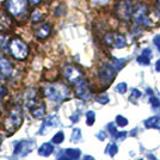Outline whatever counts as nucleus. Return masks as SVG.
<instances>
[{
	"label": "nucleus",
	"instance_id": "38",
	"mask_svg": "<svg viewBox=\"0 0 160 160\" xmlns=\"http://www.w3.org/2000/svg\"><path fill=\"white\" fill-rule=\"evenodd\" d=\"M58 160H71V159H69L66 154H65V155H60V157L58 158Z\"/></svg>",
	"mask_w": 160,
	"mask_h": 160
},
{
	"label": "nucleus",
	"instance_id": "17",
	"mask_svg": "<svg viewBox=\"0 0 160 160\" xmlns=\"http://www.w3.org/2000/svg\"><path fill=\"white\" fill-rule=\"evenodd\" d=\"M58 124V118L55 117V116H50V117H48L47 120L44 121V124H43V127H41L42 129L40 130V134H43L44 133V129H47V128H53L55 127Z\"/></svg>",
	"mask_w": 160,
	"mask_h": 160
},
{
	"label": "nucleus",
	"instance_id": "15",
	"mask_svg": "<svg viewBox=\"0 0 160 160\" xmlns=\"http://www.w3.org/2000/svg\"><path fill=\"white\" fill-rule=\"evenodd\" d=\"M12 20L5 12H0V30H7L11 27Z\"/></svg>",
	"mask_w": 160,
	"mask_h": 160
},
{
	"label": "nucleus",
	"instance_id": "12",
	"mask_svg": "<svg viewBox=\"0 0 160 160\" xmlns=\"http://www.w3.org/2000/svg\"><path fill=\"white\" fill-rule=\"evenodd\" d=\"M152 55H153V54H152V50H151L149 48H145V49L142 50L141 55L138 56L136 61H138V63H140L142 66H148V65L151 63Z\"/></svg>",
	"mask_w": 160,
	"mask_h": 160
},
{
	"label": "nucleus",
	"instance_id": "19",
	"mask_svg": "<svg viewBox=\"0 0 160 160\" xmlns=\"http://www.w3.org/2000/svg\"><path fill=\"white\" fill-rule=\"evenodd\" d=\"M127 63V60L126 59H113L112 60V66L115 67L116 71H121L124 65Z\"/></svg>",
	"mask_w": 160,
	"mask_h": 160
},
{
	"label": "nucleus",
	"instance_id": "9",
	"mask_svg": "<svg viewBox=\"0 0 160 160\" xmlns=\"http://www.w3.org/2000/svg\"><path fill=\"white\" fill-rule=\"evenodd\" d=\"M22 122H23V116L18 111H16V112H12V115L6 120L5 126H6L7 130L14 132V130H17L20 127Z\"/></svg>",
	"mask_w": 160,
	"mask_h": 160
},
{
	"label": "nucleus",
	"instance_id": "13",
	"mask_svg": "<svg viewBox=\"0 0 160 160\" xmlns=\"http://www.w3.org/2000/svg\"><path fill=\"white\" fill-rule=\"evenodd\" d=\"M145 127L147 129H160V117L153 116L145 121Z\"/></svg>",
	"mask_w": 160,
	"mask_h": 160
},
{
	"label": "nucleus",
	"instance_id": "42",
	"mask_svg": "<svg viewBox=\"0 0 160 160\" xmlns=\"http://www.w3.org/2000/svg\"><path fill=\"white\" fill-rule=\"evenodd\" d=\"M85 160H94V159L92 157H90V155H86V157H85Z\"/></svg>",
	"mask_w": 160,
	"mask_h": 160
},
{
	"label": "nucleus",
	"instance_id": "32",
	"mask_svg": "<svg viewBox=\"0 0 160 160\" xmlns=\"http://www.w3.org/2000/svg\"><path fill=\"white\" fill-rule=\"evenodd\" d=\"M93 5H97V6H103V5H107L110 0H90Z\"/></svg>",
	"mask_w": 160,
	"mask_h": 160
},
{
	"label": "nucleus",
	"instance_id": "37",
	"mask_svg": "<svg viewBox=\"0 0 160 160\" xmlns=\"http://www.w3.org/2000/svg\"><path fill=\"white\" fill-rule=\"evenodd\" d=\"M155 71H157V72H160V59L157 61V63H155Z\"/></svg>",
	"mask_w": 160,
	"mask_h": 160
},
{
	"label": "nucleus",
	"instance_id": "18",
	"mask_svg": "<svg viewBox=\"0 0 160 160\" xmlns=\"http://www.w3.org/2000/svg\"><path fill=\"white\" fill-rule=\"evenodd\" d=\"M127 44V41H126V37L122 36V35H116L115 33V40H113V47L117 48V49H121V48H124Z\"/></svg>",
	"mask_w": 160,
	"mask_h": 160
},
{
	"label": "nucleus",
	"instance_id": "4",
	"mask_svg": "<svg viewBox=\"0 0 160 160\" xmlns=\"http://www.w3.org/2000/svg\"><path fill=\"white\" fill-rule=\"evenodd\" d=\"M134 5L130 0H121L120 2L116 5V14L117 17L122 20H129L130 17H133Z\"/></svg>",
	"mask_w": 160,
	"mask_h": 160
},
{
	"label": "nucleus",
	"instance_id": "7",
	"mask_svg": "<svg viewBox=\"0 0 160 160\" xmlns=\"http://www.w3.org/2000/svg\"><path fill=\"white\" fill-rule=\"evenodd\" d=\"M116 69L112 66V63H105L103 65V67L99 69V79L104 84H110L112 82V80L115 79L116 75Z\"/></svg>",
	"mask_w": 160,
	"mask_h": 160
},
{
	"label": "nucleus",
	"instance_id": "27",
	"mask_svg": "<svg viewBox=\"0 0 160 160\" xmlns=\"http://www.w3.org/2000/svg\"><path fill=\"white\" fill-rule=\"evenodd\" d=\"M115 90H116V92H118V93H126V92H127V84H126V82H120V84H118V85H117V86H116V88H115Z\"/></svg>",
	"mask_w": 160,
	"mask_h": 160
},
{
	"label": "nucleus",
	"instance_id": "20",
	"mask_svg": "<svg viewBox=\"0 0 160 160\" xmlns=\"http://www.w3.org/2000/svg\"><path fill=\"white\" fill-rule=\"evenodd\" d=\"M110 157H115L116 155V153L118 152V147H117V145L116 143H113V142H111V143H109L107 147V151H105Z\"/></svg>",
	"mask_w": 160,
	"mask_h": 160
},
{
	"label": "nucleus",
	"instance_id": "5",
	"mask_svg": "<svg viewBox=\"0 0 160 160\" xmlns=\"http://www.w3.org/2000/svg\"><path fill=\"white\" fill-rule=\"evenodd\" d=\"M63 75L68 81H71L72 84L78 85L80 82H82V72L79 68H77L75 66H66L63 68Z\"/></svg>",
	"mask_w": 160,
	"mask_h": 160
},
{
	"label": "nucleus",
	"instance_id": "1",
	"mask_svg": "<svg viewBox=\"0 0 160 160\" xmlns=\"http://www.w3.org/2000/svg\"><path fill=\"white\" fill-rule=\"evenodd\" d=\"M44 93L48 98L53 102H62L66 98H68V96L71 93L69 88L62 84V82H54L46 86L44 88Z\"/></svg>",
	"mask_w": 160,
	"mask_h": 160
},
{
	"label": "nucleus",
	"instance_id": "8",
	"mask_svg": "<svg viewBox=\"0 0 160 160\" xmlns=\"http://www.w3.org/2000/svg\"><path fill=\"white\" fill-rule=\"evenodd\" d=\"M35 147V141L32 140H23L18 142L14 147V155L17 157H25L29 154Z\"/></svg>",
	"mask_w": 160,
	"mask_h": 160
},
{
	"label": "nucleus",
	"instance_id": "16",
	"mask_svg": "<svg viewBox=\"0 0 160 160\" xmlns=\"http://www.w3.org/2000/svg\"><path fill=\"white\" fill-rule=\"evenodd\" d=\"M53 152H54V147H53V145H52V142H50V143H49V142L43 143V145L38 148V154L42 155V157H49Z\"/></svg>",
	"mask_w": 160,
	"mask_h": 160
},
{
	"label": "nucleus",
	"instance_id": "33",
	"mask_svg": "<svg viewBox=\"0 0 160 160\" xmlns=\"http://www.w3.org/2000/svg\"><path fill=\"white\" fill-rule=\"evenodd\" d=\"M141 97V92L139 91V90H136V88H132V99L133 98H140Z\"/></svg>",
	"mask_w": 160,
	"mask_h": 160
},
{
	"label": "nucleus",
	"instance_id": "11",
	"mask_svg": "<svg viewBox=\"0 0 160 160\" xmlns=\"http://www.w3.org/2000/svg\"><path fill=\"white\" fill-rule=\"evenodd\" d=\"M13 72L12 65L10 63V61L1 59L0 60V78H7L10 77Z\"/></svg>",
	"mask_w": 160,
	"mask_h": 160
},
{
	"label": "nucleus",
	"instance_id": "39",
	"mask_svg": "<svg viewBox=\"0 0 160 160\" xmlns=\"http://www.w3.org/2000/svg\"><path fill=\"white\" fill-rule=\"evenodd\" d=\"M5 93H6V90L0 85V96H2V94H5Z\"/></svg>",
	"mask_w": 160,
	"mask_h": 160
},
{
	"label": "nucleus",
	"instance_id": "26",
	"mask_svg": "<svg viewBox=\"0 0 160 160\" xmlns=\"http://www.w3.org/2000/svg\"><path fill=\"white\" fill-rule=\"evenodd\" d=\"M94 123V112L93 111H88L86 113V124L87 126H93Z\"/></svg>",
	"mask_w": 160,
	"mask_h": 160
},
{
	"label": "nucleus",
	"instance_id": "21",
	"mask_svg": "<svg viewBox=\"0 0 160 160\" xmlns=\"http://www.w3.org/2000/svg\"><path fill=\"white\" fill-rule=\"evenodd\" d=\"M65 154H66L69 159H78L80 157V151L79 149H71L69 148V149L65 151Z\"/></svg>",
	"mask_w": 160,
	"mask_h": 160
},
{
	"label": "nucleus",
	"instance_id": "2",
	"mask_svg": "<svg viewBox=\"0 0 160 160\" xmlns=\"http://www.w3.org/2000/svg\"><path fill=\"white\" fill-rule=\"evenodd\" d=\"M148 12H149V7L146 2L139 1L138 4H135L133 10V18L135 24L139 25V27H151L152 22L148 17Z\"/></svg>",
	"mask_w": 160,
	"mask_h": 160
},
{
	"label": "nucleus",
	"instance_id": "41",
	"mask_svg": "<svg viewBox=\"0 0 160 160\" xmlns=\"http://www.w3.org/2000/svg\"><path fill=\"white\" fill-rule=\"evenodd\" d=\"M147 94H153V91H152V88H147Z\"/></svg>",
	"mask_w": 160,
	"mask_h": 160
},
{
	"label": "nucleus",
	"instance_id": "29",
	"mask_svg": "<svg viewBox=\"0 0 160 160\" xmlns=\"http://www.w3.org/2000/svg\"><path fill=\"white\" fill-rule=\"evenodd\" d=\"M108 130H109V133L111 134V136L112 138H116V135H117V129L115 128V126H113L112 123H110V124H108Z\"/></svg>",
	"mask_w": 160,
	"mask_h": 160
},
{
	"label": "nucleus",
	"instance_id": "35",
	"mask_svg": "<svg viewBox=\"0 0 160 160\" xmlns=\"http://www.w3.org/2000/svg\"><path fill=\"white\" fill-rule=\"evenodd\" d=\"M155 12H157V14L160 17V0H157V1H155Z\"/></svg>",
	"mask_w": 160,
	"mask_h": 160
},
{
	"label": "nucleus",
	"instance_id": "10",
	"mask_svg": "<svg viewBox=\"0 0 160 160\" xmlns=\"http://www.w3.org/2000/svg\"><path fill=\"white\" fill-rule=\"evenodd\" d=\"M77 96L82 100H87L91 98V92H90V90H88L85 81H82V82L77 85Z\"/></svg>",
	"mask_w": 160,
	"mask_h": 160
},
{
	"label": "nucleus",
	"instance_id": "34",
	"mask_svg": "<svg viewBox=\"0 0 160 160\" xmlns=\"http://www.w3.org/2000/svg\"><path fill=\"white\" fill-rule=\"evenodd\" d=\"M153 43L154 46L158 48V50L160 52V35H157L155 37L153 38Z\"/></svg>",
	"mask_w": 160,
	"mask_h": 160
},
{
	"label": "nucleus",
	"instance_id": "30",
	"mask_svg": "<svg viewBox=\"0 0 160 160\" xmlns=\"http://www.w3.org/2000/svg\"><path fill=\"white\" fill-rule=\"evenodd\" d=\"M97 102L100 104H107V103H109V96L108 94H102L97 98Z\"/></svg>",
	"mask_w": 160,
	"mask_h": 160
},
{
	"label": "nucleus",
	"instance_id": "40",
	"mask_svg": "<svg viewBox=\"0 0 160 160\" xmlns=\"http://www.w3.org/2000/svg\"><path fill=\"white\" fill-rule=\"evenodd\" d=\"M29 1H30V4H31V5H37L41 0H29Z\"/></svg>",
	"mask_w": 160,
	"mask_h": 160
},
{
	"label": "nucleus",
	"instance_id": "24",
	"mask_svg": "<svg viewBox=\"0 0 160 160\" xmlns=\"http://www.w3.org/2000/svg\"><path fill=\"white\" fill-rule=\"evenodd\" d=\"M80 139H81V132H80V129L75 128V129H73V133H72V139H71V141H72V142H79Z\"/></svg>",
	"mask_w": 160,
	"mask_h": 160
},
{
	"label": "nucleus",
	"instance_id": "22",
	"mask_svg": "<svg viewBox=\"0 0 160 160\" xmlns=\"http://www.w3.org/2000/svg\"><path fill=\"white\" fill-rule=\"evenodd\" d=\"M63 140H65V134L62 133V132H59L58 134L54 135V138L52 139V143H54V145H60V143L63 142Z\"/></svg>",
	"mask_w": 160,
	"mask_h": 160
},
{
	"label": "nucleus",
	"instance_id": "3",
	"mask_svg": "<svg viewBox=\"0 0 160 160\" xmlns=\"http://www.w3.org/2000/svg\"><path fill=\"white\" fill-rule=\"evenodd\" d=\"M10 52L16 59L23 60L25 59L29 54V48L28 46L19 38H14L10 42Z\"/></svg>",
	"mask_w": 160,
	"mask_h": 160
},
{
	"label": "nucleus",
	"instance_id": "31",
	"mask_svg": "<svg viewBox=\"0 0 160 160\" xmlns=\"http://www.w3.org/2000/svg\"><path fill=\"white\" fill-rule=\"evenodd\" d=\"M149 102H151V104H152V107L153 108H159L160 107V99L159 98H157V97H151V99H149Z\"/></svg>",
	"mask_w": 160,
	"mask_h": 160
},
{
	"label": "nucleus",
	"instance_id": "14",
	"mask_svg": "<svg viewBox=\"0 0 160 160\" xmlns=\"http://www.w3.org/2000/svg\"><path fill=\"white\" fill-rule=\"evenodd\" d=\"M36 36L38 37V38H46L47 36H49V33H50V25L49 24H44V25H41L36 29Z\"/></svg>",
	"mask_w": 160,
	"mask_h": 160
},
{
	"label": "nucleus",
	"instance_id": "23",
	"mask_svg": "<svg viewBox=\"0 0 160 160\" xmlns=\"http://www.w3.org/2000/svg\"><path fill=\"white\" fill-rule=\"evenodd\" d=\"M31 113H32L33 117H36V118L41 120V118L44 116V107L42 105V107H40V108L33 109V110H31Z\"/></svg>",
	"mask_w": 160,
	"mask_h": 160
},
{
	"label": "nucleus",
	"instance_id": "6",
	"mask_svg": "<svg viewBox=\"0 0 160 160\" xmlns=\"http://www.w3.org/2000/svg\"><path fill=\"white\" fill-rule=\"evenodd\" d=\"M28 2L27 0H7L6 8L8 12L13 16H20L27 11Z\"/></svg>",
	"mask_w": 160,
	"mask_h": 160
},
{
	"label": "nucleus",
	"instance_id": "28",
	"mask_svg": "<svg viewBox=\"0 0 160 160\" xmlns=\"http://www.w3.org/2000/svg\"><path fill=\"white\" fill-rule=\"evenodd\" d=\"M31 19L32 22H38L40 19H42V13H41L40 10H35L31 14Z\"/></svg>",
	"mask_w": 160,
	"mask_h": 160
},
{
	"label": "nucleus",
	"instance_id": "36",
	"mask_svg": "<svg viewBox=\"0 0 160 160\" xmlns=\"http://www.w3.org/2000/svg\"><path fill=\"white\" fill-rule=\"evenodd\" d=\"M97 136H98V139H99V140H105V138H107V136H105V133H104V132H99V133L97 134Z\"/></svg>",
	"mask_w": 160,
	"mask_h": 160
},
{
	"label": "nucleus",
	"instance_id": "25",
	"mask_svg": "<svg viewBox=\"0 0 160 160\" xmlns=\"http://www.w3.org/2000/svg\"><path fill=\"white\" fill-rule=\"evenodd\" d=\"M116 123H117V126L121 128L126 127V126L128 124V120L126 118V117H123V116H120V115H118V116L116 117Z\"/></svg>",
	"mask_w": 160,
	"mask_h": 160
}]
</instances>
